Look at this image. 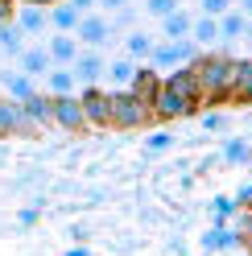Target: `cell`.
<instances>
[{
	"label": "cell",
	"mask_w": 252,
	"mask_h": 256,
	"mask_svg": "<svg viewBox=\"0 0 252 256\" xmlns=\"http://www.w3.org/2000/svg\"><path fill=\"white\" fill-rule=\"evenodd\" d=\"M17 4H29V8H50V4H62V0H17Z\"/></svg>",
	"instance_id": "e575fe53"
},
{
	"label": "cell",
	"mask_w": 252,
	"mask_h": 256,
	"mask_svg": "<svg viewBox=\"0 0 252 256\" xmlns=\"http://www.w3.org/2000/svg\"><path fill=\"white\" fill-rule=\"evenodd\" d=\"M112 95V128H145L153 124V108H145L132 91H108Z\"/></svg>",
	"instance_id": "3957f363"
},
{
	"label": "cell",
	"mask_w": 252,
	"mask_h": 256,
	"mask_svg": "<svg viewBox=\"0 0 252 256\" xmlns=\"http://www.w3.org/2000/svg\"><path fill=\"white\" fill-rule=\"evenodd\" d=\"M46 21H50V12H46V8H29V4L17 8V25H21V34H42Z\"/></svg>",
	"instance_id": "d4e9b609"
},
{
	"label": "cell",
	"mask_w": 252,
	"mask_h": 256,
	"mask_svg": "<svg viewBox=\"0 0 252 256\" xmlns=\"http://www.w3.org/2000/svg\"><path fill=\"white\" fill-rule=\"evenodd\" d=\"M74 87H78V78L70 66H54L46 74V95H74Z\"/></svg>",
	"instance_id": "ac0fdd59"
},
{
	"label": "cell",
	"mask_w": 252,
	"mask_h": 256,
	"mask_svg": "<svg viewBox=\"0 0 252 256\" xmlns=\"http://www.w3.org/2000/svg\"><path fill=\"white\" fill-rule=\"evenodd\" d=\"M236 12H244V17L252 21V0H240V4H236Z\"/></svg>",
	"instance_id": "f35d334b"
},
{
	"label": "cell",
	"mask_w": 252,
	"mask_h": 256,
	"mask_svg": "<svg viewBox=\"0 0 252 256\" xmlns=\"http://www.w3.org/2000/svg\"><path fill=\"white\" fill-rule=\"evenodd\" d=\"M78 21H83V12H78L74 4H66V0L50 8V25L58 29V34H74V29H78Z\"/></svg>",
	"instance_id": "ffe728a7"
},
{
	"label": "cell",
	"mask_w": 252,
	"mask_h": 256,
	"mask_svg": "<svg viewBox=\"0 0 252 256\" xmlns=\"http://www.w3.org/2000/svg\"><path fill=\"white\" fill-rule=\"evenodd\" d=\"M74 42L91 46V50H100V46L112 42V25H108V17H83L74 29Z\"/></svg>",
	"instance_id": "30bf717a"
},
{
	"label": "cell",
	"mask_w": 252,
	"mask_h": 256,
	"mask_svg": "<svg viewBox=\"0 0 252 256\" xmlns=\"http://www.w3.org/2000/svg\"><path fill=\"white\" fill-rule=\"evenodd\" d=\"M190 25H194V17L178 8V12H170V17H162V34L170 42H186V38H190Z\"/></svg>",
	"instance_id": "d6986e66"
},
{
	"label": "cell",
	"mask_w": 252,
	"mask_h": 256,
	"mask_svg": "<svg viewBox=\"0 0 252 256\" xmlns=\"http://www.w3.org/2000/svg\"><path fill=\"white\" fill-rule=\"evenodd\" d=\"M17 21V0H0V25Z\"/></svg>",
	"instance_id": "836d02e7"
},
{
	"label": "cell",
	"mask_w": 252,
	"mask_h": 256,
	"mask_svg": "<svg viewBox=\"0 0 252 256\" xmlns=\"http://www.w3.org/2000/svg\"><path fill=\"white\" fill-rule=\"evenodd\" d=\"M70 70H74V78L83 87H96L100 78H104V70H108V62H104L100 50H78V58L70 62Z\"/></svg>",
	"instance_id": "ba28073f"
},
{
	"label": "cell",
	"mask_w": 252,
	"mask_h": 256,
	"mask_svg": "<svg viewBox=\"0 0 252 256\" xmlns=\"http://www.w3.org/2000/svg\"><path fill=\"white\" fill-rule=\"evenodd\" d=\"M198 8H202V17H224V12H232V0H198Z\"/></svg>",
	"instance_id": "f546056e"
},
{
	"label": "cell",
	"mask_w": 252,
	"mask_h": 256,
	"mask_svg": "<svg viewBox=\"0 0 252 256\" xmlns=\"http://www.w3.org/2000/svg\"><path fill=\"white\" fill-rule=\"evenodd\" d=\"M190 42H194V46H215V42H219V21H215V17H194Z\"/></svg>",
	"instance_id": "cb8c5ba5"
},
{
	"label": "cell",
	"mask_w": 252,
	"mask_h": 256,
	"mask_svg": "<svg viewBox=\"0 0 252 256\" xmlns=\"http://www.w3.org/2000/svg\"><path fill=\"white\" fill-rule=\"evenodd\" d=\"M0 87H4V95H8V100H17V104H25L29 95H38L34 91V78L21 74V70H4V74H0Z\"/></svg>",
	"instance_id": "5bb4252c"
},
{
	"label": "cell",
	"mask_w": 252,
	"mask_h": 256,
	"mask_svg": "<svg viewBox=\"0 0 252 256\" xmlns=\"http://www.w3.org/2000/svg\"><path fill=\"white\" fill-rule=\"evenodd\" d=\"M104 74H108V83H112V91H128L132 74H136V62H132V58H112Z\"/></svg>",
	"instance_id": "9a60e30c"
},
{
	"label": "cell",
	"mask_w": 252,
	"mask_h": 256,
	"mask_svg": "<svg viewBox=\"0 0 252 256\" xmlns=\"http://www.w3.org/2000/svg\"><path fill=\"white\" fill-rule=\"evenodd\" d=\"M240 206H236V198L232 194H219V198H211V223H228Z\"/></svg>",
	"instance_id": "484cf974"
},
{
	"label": "cell",
	"mask_w": 252,
	"mask_h": 256,
	"mask_svg": "<svg viewBox=\"0 0 252 256\" xmlns=\"http://www.w3.org/2000/svg\"><path fill=\"white\" fill-rule=\"evenodd\" d=\"M194 58H198V46L190 38H186V42H157L153 54H149V66L157 74H170V70H178V66H190Z\"/></svg>",
	"instance_id": "277c9868"
},
{
	"label": "cell",
	"mask_w": 252,
	"mask_h": 256,
	"mask_svg": "<svg viewBox=\"0 0 252 256\" xmlns=\"http://www.w3.org/2000/svg\"><path fill=\"white\" fill-rule=\"evenodd\" d=\"M46 54H50L54 66H70V62L78 58V42H74V34H54L50 46H46Z\"/></svg>",
	"instance_id": "4fadbf2b"
},
{
	"label": "cell",
	"mask_w": 252,
	"mask_h": 256,
	"mask_svg": "<svg viewBox=\"0 0 252 256\" xmlns=\"http://www.w3.org/2000/svg\"><path fill=\"white\" fill-rule=\"evenodd\" d=\"M50 108H54V124L66 128V132H83L87 116H83V104L78 95H50Z\"/></svg>",
	"instance_id": "52a82bcc"
},
{
	"label": "cell",
	"mask_w": 252,
	"mask_h": 256,
	"mask_svg": "<svg viewBox=\"0 0 252 256\" xmlns=\"http://www.w3.org/2000/svg\"><path fill=\"white\" fill-rule=\"evenodd\" d=\"M78 104H83L87 128H112V95H108L104 87H83Z\"/></svg>",
	"instance_id": "5b68a950"
},
{
	"label": "cell",
	"mask_w": 252,
	"mask_h": 256,
	"mask_svg": "<svg viewBox=\"0 0 252 256\" xmlns=\"http://www.w3.org/2000/svg\"><path fill=\"white\" fill-rule=\"evenodd\" d=\"M21 108H25V116L34 120L38 128H50V124H54V108H50V95H42V91H38V95H29V100H25Z\"/></svg>",
	"instance_id": "2e32d148"
},
{
	"label": "cell",
	"mask_w": 252,
	"mask_h": 256,
	"mask_svg": "<svg viewBox=\"0 0 252 256\" xmlns=\"http://www.w3.org/2000/svg\"><path fill=\"white\" fill-rule=\"evenodd\" d=\"M202 128H207V132H224L228 116H224V112H202Z\"/></svg>",
	"instance_id": "4dcf8cb0"
},
{
	"label": "cell",
	"mask_w": 252,
	"mask_h": 256,
	"mask_svg": "<svg viewBox=\"0 0 252 256\" xmlns=\"http://www.w3.org/2000/svg\"><path fill=\"white\" fill-rule=\"evenodd\" d=\"M252 87V58H236V78H232V95Z\"/></svg>",
	"instance_id": "4316f807"
},
{
	"label": "cell",
	"mask_w": 252,
	"mask_h": 256,
	"mask_svg": "<svg viewBox=\"0 0 252 256\" xmlns=\"http://www.w3.org/2000/svg\"><path fill=\"white\" fill-rule=\"evenodd\" d=\"M219 162H228V166H248V162H252V140H248V136H228Z\"/></svg>",
	"instance_id": "e0dca14e"
},
{
	"label": "cell",
	"mask_w": 252,
	"mask_h": 256,
	"mask_svg": "<svg viewBox=\"0 0 252 256\" xmlns=\"http://www.w3.org/2000/svg\"><path fill=\"white\" fill-rule=\"evenodd\" d=\"M244 256H252V248H248V252H244Z\"/></svg>",
	"instance_id": "b9f144b4"
},
{
	"label": "cell",
	"mask_w": 252,
	"mask_h": 256,
	"mask_svg": "<svg viewBox=\"0 0 252 256\" xmlns=\"http://www.w3.org/2000/svg\"><path fill=\"white\" fill-rule=\"evenodd\" d=\"M0 54H8V58H21L25 54V34H21L17 21L0 25Z\"/></svg>",
	"instance_id": "44dd1931"
},
{
	"label": "cell",
	"mask_w": 252,
	"mask_h": 256,
	"mask_svg": "<svg viewBox=\"0 0 252 256\" xmlns=\"http://www.w3.org/2000/svg\"><path fill=\"white\" fill-rule=\"evenodd\" d=\"M66 4H74L78 12H83V8H96V0H66Z\"/></svg>",
	"instance_id": "ab89813d"
},
{
	"label": "cell",
	"mask_w": 252,
	"mask_h": 256,
	"mask_svg": "<svg viewBox=\"0 0 252 256\" xmlns=\"http://www.w3.org/2000/svg\"><path fill=\"white\" fill-rule=\"evenodd\" d=\"M157 87H162V74H157L153 66H136V74H132V83H128V91L136 95L145 108H153V100H157Z\"/></svg>",
	"instance_id": "8fae6325"
},
{
	"label": "cell",
	"mask_w": 252,
	"mask_h": 256,
	"mask_svg": "<svg viewBox=\"0 0 252 256\" xmlns=\"http://www.w3.org/2000/svg\"><path fill=\"white\" fill-rule=\"evenodd\" d=\"M182 0H145V12L149 17H170V12H178Z\"/></svg>",
	"instance_id": "83f0119b"
},
{
	"label": "cell",
	"mask_w": 252,
	"mask_h": 256,
	"mask_svg": "<svg viewBox=\"0 0 252 256\" xmlns=\"http://www.w3.org/2000/svg\"><path fill=\"white\" fill-rule=\"evenodd\" d=\"M153 46H157V42H153L149 34H140V29H136V34L124 38V58H132V62H149Z\"/></svg>",
	"instance_id": "7402d4cb"
},
{
	"label": "cell",
	"mask_w": 252,
	"mask_h": 256,
	"mask_svg": "<svg viewBox=\"0 0 252 256\" xmlns=\"http://www.w3.org/2000/svg\"><path fill=\"white\" fill-rule=\"evenodd\" d=\"M38 124L25 116V108L8 95H0V136H34Z\"/></svg>",
	"instance_id": "8992f818"
},
{
	"label": "cell",
	"mask_w": 252,
	"mask_h": 256,
	"mask_svg": "<svg viewBox=\"0 0 252 256\" xmlns=\"http://www.w3.org/2000/svg\"><path fill=\"white\" fill-rule=\"evenodd\" d=\"M166 149H174V136H170L166 128H162V132H149V140H145V153H166Z\"/></svg>",
	"instance_id": "f1b7e54d"
},
{
	"label": "cell",
	"mask_w": 252,
	"mask_h": 256,
	"mask_svg": "<svg viewBox=\"0 0 252 256\" xmlns=\"http://www.w3.org/2000/svg\"><path fill=\"white\" fill-rule=\"evenodd\" d=\"M198 108H202V95H198V78L190 66L162 74V87H157V100H153L157 120H182V116H194Z\"/></svg>",
	"instance_id": "6da1fadb"
},
{
	"label": "cell",
	"mask_w": 252,
	"mask_h": 256,
	"mask_svg": "<svg viewBox=\"0 0 252 256\" xmlns=\"http://www.w3.org/2000/svg\"><path fill=\"white\" fill-rule=\"evenodd\" d=\"M190 70H194V78H198L202 104H224V100H232L236 58H228V54H198V58L190 62Z\"/></svg>",
	"instance_id": "7a4b0ae2"
},
{
	"label": "cell",
	"mask_w": 252,
	"mask_h": 256,
	"mask_svg": "<svg viewBox=\"0 0 252 256\" xmlns=\"http://www.w3.org/2000/svg\"><path fill=\"white\" fill-rule=\"evenodd\" d=\"M232 104H252V87H244V91H236V95H232Z\"/></svg>",
	"instance_id": "d590c367"
},
{
	"label": "cell",
	"mask_w": 252,
	"mask_h": 256,
	"mask_svg": "<svg viewBox=\"0 0 252 256\" xmlns=\"http://www.w3.org/2000/svg\"><path fill=\"white\" fill-rule=\"evenodd\" d=\"M232 198H236V206H240V211H248V206H252V182H244Z\"/></svg>",
	"instance_id": "1f68e13d"
},
{
	"label": "cell",
	"mask_w": 252,
	"mask_h": 256,
	"mask_svg": "<svg viewBox=\"0 0 252 256\" xmlns=\"http://www.w3.org/2000/svg\"><path fill=\"white\" fill-rule=\"evenodd\" d=\"M198 244H202V252H228V248H244V236L236 228H228V223H211Z\"/></svg>",
	"instance_id": "9c48e42d"
},
{
	"label": "cell",
	"mask_w": 252,
	"mask_h": 256,
	"mask_svg": "<svg viewBox=\"0 0 252 256\" xmlns=\"http://www.w3.org/2000/svg\"><path fill=\"white\" fill-rule=\"evenodd\" d=\"M96 4H100V8H124L128 0H96Z\"/></svg>",
	"instance_id": "8d00e7d4"
},
{
	"label": "cell",
	"mask_w": 252,
	"mask_h": 256,
	"mask_svg": "<svg viewBox=\"0 0 252 256\" xmlns=\"http://www.w3.org/2000/svg\"><path fill=\"white\" fill-rule=\"evenodd\" d=\"M244 29H248V17L232 8V12H224V17H219V42H240Z\"/></svg>",
	"instance_id": "603a6c76"
},
{
	"label": "cell",
	"mask_w": 252,
	"mask_h": 256,
	"mask_svg": "<svg viewBox=\"0 0 252 256\" xmlns=\"http://www.w3.org/2000/svg\"><path fill=\"white\" fill-rule=\"evenodd\" d=\"M244 38H248V42H252V21H248V29H244Z\"/></svg>",
	"instance_id": "60d3db41"
},
{
	"label": "cell",
	"mask_w": 252,
	"mask_h": 256,
	"mask_svg": "<svg viewBox=\"0 0 252 256\" xmlns=\"http://www.w3.org/2000/svg\"><path fill=\"white\" fill-rule=\"evenodd\" d=\"M17 66H21V74L38 78V74H50L54 62H50V54H46V46H25V54L17 58Z\"/></svg>",
	"instance_id": "7c38bea8"
},
{
	"label": "cell",
	"mask_w": 252,
	"mask_h": 256,
	"mask_svg": "<svg viewBox=\"0 0 252 256\" xmlns=\"http://www.w3.org/2000/svg\"><path fill=\"white\" fill-rule=\"evenodd\" d=\"M66 256H91V248L87 244H74V248H66Z\"/></svg>",
	"instance_id": "74e56055"
},
{
	"label": "cell",
	"mask_w": 252,
	"mask_h": 256,
	"mask_svg": "<svg viewBox=\"0 0 252 256\" xmlns=\"http://www.w3.org/2000/svg\"><path fill=\"white\" fill-rule=\"evenodd\" d=\"M38 219H42V206H25V211L17 215V223H21V228H34Z\"/></svg>",
	"instance_id": "d6a6232c"
}]
</instances>
